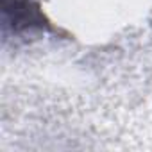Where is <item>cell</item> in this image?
<instances>
[{"label": "cell", "instance_id": "obj_1", "mask_svg": "<svg viewBox=\"0 0 152 152\" xmlns=\"http://www.w3.org/2000/svg\"><path fill=\"white\" fill-rule=\"evenodd\" d=\"M2 22L15 34L52 29L48 18L34 0H2Z\"/></svg>", "mask_w": 152, "mask_h": 152}]
</instances>
